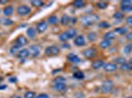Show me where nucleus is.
I'll return each mask as SVG.
<instances>
[{
    "label": "nucleus",
    "mask_w": 132,
    "mask_h": 98,
    "mask_svg": "<svg viewBox=\"0 0 132 98\" xmlns=\"http://www.w3.org/2000/svg\"><path fill=\"white\" fill-rule=\"evenodd\" d=\"M52 86L56 91H60L63 92L66 90V80L63 76H57L55 77L52 82Z\"/></svg>",
    "instance_id": "f257e3e1"
},
{
    "label": "nucleus",
    "mask_w": 132,
    "mask_h": 98,
    "mask_svg": "<svg viewBox=\"0 0 132 98\" xmlns=\"http://www.w3.org/2000/svg\"><path fill=\"white\" fill-rule=\"evenodd\" d=\"M98 20H99L98 15H96V14H88V15L84 16L81 19V24L83 26L88 27V26H92L96 22H98Z\"/></svg>",
    "instance_id": "f03ea898"
},
{
    "label": "nucleus",
    "mask_w": 132,
    "mask_h": 98,
    "mask_svg": "<svg viewBox=\"0 0 132 98\" xmlns=\"http://www.w3.org/2000/svg\"><path fill=\"white\" fill-rule=\"evenodd\" d=\"M112 87H113V82H112V81L106 80L105 82H103L102 87H101V90H102V92L103 93H109L111 91Z\"/></svg>",
    "instance_id": "7ed1b4c3"
},
{
    "label": "nucleus",
    "mask_w": 132,
    "mask_h": 98,
    "mask_svg": "<svg viewBox=\"0 0 132 98\" xmlns=\"http://www.w3.org/2000/svg\"><path fill=\"white\" fill-rule=\"evenodd\" d=\"M59 52H60V49L58 48L57 46H55V45L48 46L44 50V53L47 56H56V55L59 54Z\"/></svg>",
    "instance_id": "20e7f679"
},
{
    "label": "nucleus",
    "mask_w": 132,
    "mask_h": 98,
    "mask_svg": "<svg viewBox=\"0 0 132 98\" xmlns=\"http://www.w3.org/2000/svg\"><path fill=\"white\" fill-rule=\"evenodd\" d=\"M31 12H32V9L27 5H20L17 8V13L22 17L28 16Z\"/></svg>",
    "instance_id": "39448f33"
},
{
    "label": "nucleus",
    "mask_w": 132,
    "mask_h": 98,
    "mask_svg": "<svg viewBox=\"0 0 132 98\" xmlns=\"http://www.w3.org/2000/svg\"><path fill=\"white\" fill-rule=\"evenodd\" d=\"M120 9L122 12H132V1H128V0H123L120 2Z\"/></svg>",
    "instance_id": "423d86ee"
},
{
    "label": "nucleus",
    "mask_w": 132,
    "mask_h": 98,
    "mask_svg": "<svg viewBox=\"0 0 132 98\" xmlns=\"http://www.w3.org/2000/svg\"><path fill=\"white\" fill-rule=\"evenodd\" d=\"M83 55L87 59H93L94 57L97 55V50L94 48V47H90V48L85 49L83 51Z\"/></svg>",
    "instance_id": "0eeeda50"
},
{
    "label": "nucleus",
    "mask_w": 132,
    "mask_h": 98,
    "mask_svg": "<svg viewBox=\"0 0 132 98\" xmlns=\"http://www.w3.org/2000/svg\"><path fill=\"white\" fill-rule=\"evenodd\" d=\"M103 68L108 73H113V72H116L117 70V66H116V63H105Z\"/></svg>",
    "instance_id": "6e6552de"
},
{
    "label": "nucleus",
    "mask_w": 132,
    "mask_h": 98,
    "mask_svg": "<svg viewBox=\"0 0 132 98\" xmlns=\"http://www.w3.org/2000/svg\"><path fill=\"white\" fill-rule=\"evenodd\" d=\"M47 28V23L45 21H40V22L37 25V27H36V31L39 33H43L44 32L46 31Z\"/></svg>",
    "instance_id": "1a4fd4ad"
},
{
    "label": "nucleus",
    "mask_w": 132,
    "mask_h": 98,
    "mask_svg": "<svg viewBox=\"0 0 132 98\" xmlns=\"http://www.w3.org/2000/svg\"><path fill=\"white\" fill-rule=\"evenodd\" d=\"M30 55H31V53H30L29 49H26V48L19 50V52L17 53V56H18V58H20V59H22V60H24V59L28 58Z\"/></svg>",
    "instance_id": "9d476101"
},
{
    "label": "nucleus",
    "mask_w": 132,
    "mask_h": 98,
    "mask_svg": "<svg viewBox=\"0 0 132 98\" xmlns=\"http://www.w3.org/2000/svg\"><path fill=\"white\" fill-rule=\"evenodd\" d=\"M29 51H30V53L33 57H38L40 53V49L38 45H32L29 49Z\"/></svg>",
    "instance_id": "9b49d317"
},
{
    "label": "nucleus",
    "mask_w": 132,
    "mask_h": 98,
    "mask_svg": "<svg viewBox=\"0 0 132 98\" xmlns=\"http://www.w3.org/2000/svg\"><path fill=\"white\" fill-rule=\"evenodd\" d=\"M85 43H86V40H85L84 35H77L74 38V44L76 46H83L85 45Z\"/></svg>",
    "instance_id": "f8f14e48"
},
{
    "label": "nucleus",
    "mask_w": 132,
    "mask_h": 98,
    "mask_svg": "<svg viewBox=\"0 0 132 98\" xmlns=\"http://www.w3.org/2000/svg\"><path fill=\"white\" fill-rule=\"evenodd\" d=\"M16 44L17 45H19L20 47H22V46H25V45H27L28 44V39L25 36H23V35H20V36H18L16 39Z\"/></svg>",
    "instance_id": "ddd939ff"
},
{
    "label": "nucleus",
    "mask_w": 132,
    "mask_h": 98,
    "mask_svg": "<svg viewBox=\"0 0 132 98\" xmlns=\"http://www.w3.org/2000/svg\"><path fill=\"white\" fill-rule=\"evenodd\" d=\"M67 59H68V61H69L70 63H80V61H81L80 57H79L78 55L74 54V53H70V54H68Z\"/></svg>",
    "instance_id": "4468645a"
},
{
    "label": "nucleus",
    "mask_w": 132,
    "mask_h": 98,
    "mask_svg": "<svg viewBox=\"0 0 132 98\" xmlns=\"http://www.w3.org/2000/svg\"><path fill=\"white\" fill-rule=\"evenodd\" d=\"M105 65V62L103 60H97V61H94L93 64H92V68L94 70H99L101 68H103Z\"/></svg>",
    "instance_id": "2eb2a0df"
},
{
    "label": "nucleus",
    "mask_w": 132,
    "mask_h": 98,
    "mask_svg": "<svg viewBox=\"0 0 132 98\" xmlns=\"http://www.w3.org/2000/svg\"><path fill=\"white\" fill-rule=\"evenodd\" d=\"M65 33H66V35H67V38H68V39H72V38L76 37V35H77V31H76L75 28H69L68 31H66Z\"/></svg>",
    "instance_id": "dca6fc26"
},
{
    "label": "nucleus",
    "mask_w": 132,
    "mask_h": 98,
    "mask_svg": "<svg viewBox=\"0 0 132 98\" xmlns=\"http://www.w3.org/2000/svg\"><path fill=\"white\" fill-rule=\"evenodd\" d=\"M13 12H14V8H13V6L12 5L6 6L5 8L3 9V13H4V15L7 17L11 16L12 14H13Z\"/></svg>",
    "instance_id": "f3484780"
},
{
    "label": "nucleus",
    "mask_w": 132,
    "mask_h": 98,
    "mask_svg": "<svg viewBox=\"0 0 132 98\" xmlns=\"http://www.w3.org/2000/svg\"><path fill=\"white\" fill-rule=\"evenodd\" d=\"M71 21V18L68 16V15H63V16L61 17V19L59 20V22L62 26H66V25H68L69 22Z\"/></svg>",
    "instance_id": "a211bd4d"
},
{
    "label": "nucleus",
    "mask_w": 132,
    "mask_h": 98,
    "mask_svg": "<svg viewBox=\"0 0 132 98\" xmlns=\"http://www.w3.org/2000/svg\"><path fill=\"white\" fill-rule=\"evenodd\" d=\"M110 45H111V42H110V40H106V39H104V40H102V41L100 42V47L102 49L110 48Z\"/></svg>",
    "instance_id": "6ab92c4d"
},
{
    "label": "nucleus",
    "mask_w": 132,
    "mask_h": 98,
    "mask_svg": "<svg viewBox=\"0 0 132 98\" xmlns=\"http://www.w3.org/2000/svg\"><path fill=\"white\" fill-rule=\"evenodd\" d=\"M116 38V33H113V32H109V33H106L104 34V39H106V40H112V39H114Z\"/></svg>",
    "instance_id": "aec40b11"
},
{
    "label": "nucleus",
    "mask_w": 132,
    "mask_h": 98,
    "mask_svg": "<svg viewBox=\"0 0 132 98\" xmlns=\"http://www.w3.org/2000/svg\"><path fill=\"white\" fill-rule=\"evenodd\" d=\"M47 22H48V24L51 25V26H54V25H56V24L58 23V18L55 16V15H52V16L48 17Z\"/></svg>",
    "instance_id": "412c9836"
},
{
    "label": "nucleus",
    "mask_w": 132,
    "mask_h": 98,
    "mask_svg": "<svg viewBox=\"0 0 132 98\" xmlns=\"http://www.w3.org/2000/svg\"><path fill=\"white\" fill-rule=\"evenodd\" d=\"M128 30L125 27H116L114 30V33H118V34H126Z\"/></svg>",
    "instance_id": "4be33fe9"
},
{
    "label": "nucleus",
    "mask_w": 132,
    "mask_h": 98,
    "mask_svg": "<svg viewBox=\"0 0 132 98\" xmlns=\"http://www.w3.org/2000/svg\"><path fill=\"white\" fill-rule=\"evenodd\" d=\"M36 33H37V31L34 28V27H29L27 30V35L30 38H34L36 36Z\"/></svg>",
    "instance_id": "5701e85b"
},
{
    "label": "nucleus",
    "mask_w": 132,
    "mask_h": 98,
    "mask_svg": "<svg viewBox=\"0 0 132 98\" xmlns=\"http://www.w3.org/2000/svg\"><path fill=\"white\" fill-rule=\"evenodd\" d=\"M85 5H86V2L82 1V0H76V1L73 2V6L75 8H83Z\"/></svg>",
    "instance_id": "b1692460"
},
{
    "label": "nucleus",
    "mask_w": 132,
    "mask_h": 98,
    "mask_svg": "<svg viewBox=\"0 0 132 98\" xmlns=\"http://www.w3.org/2000/svg\"><path fill=\"white\" fill-rule=\"evenodd\" d=\"M73 77H74V79H76V80H83V79L85 77V75H84V73H83V72L77 71L73 74Z\"/></svg>",
    "instance_id": "393cba45"
},
{
    "label": "nucleus",
    "mask_w": 132,
    "mask_h": 98,
    "mask_svg": "<svg viewBox=\"0 0 132 98\" xmlns=\"http://www.w3.org/2000/svg\"><path fill=\"white\" fill-rule=\"evenodd\" d=\"M31 4L34 7H42V6L44 5V2L40 1V0H33V1H31Z\"/></svg>",
    "instance_id": "a878e982"
},
{
    "label": "nucleus",
    "mask_w": 132,
    "mask_h": 98,
    "mask_svg": "<svg viewBox=\"0 0 132 98\" xmlns=\"http://www.w3.org/2000/svg\"><path fill=\"white\" fill-rule=\"evenodd\" d=\"M132 51V43H128L124 46L123 48V53L124 54H129L130 52Z\"/></svg>",
    "instance_id": "bb28decb"
},
{
    "label": "nucleus",
    "mask_w": 132,
    "mask_h": 98,
    "mask_svg": "<svg viewBox=\"0 0 132 98\" xmlns=\"http://www.w3.org/2000/svg\"><path fill=\"white\" fill-rule=\"evenodd\" d=\"M87 37H88V40L90 41V42H93V41H95V40L97 39V33H89L88 35H87Z\"/></svg>",
    "instance_id": "cd10ccee"
},
{
    "label": "nucleus",
    "mask_w": 132,
    "mask_h": 98,
    "mask_svg": "<svg viewBox=\"0 0 132 98\" xmlns=\"http://www.w3.org/2000/svg\"><path fill=\"white\" fill-rule=\"evenodd\" d=\"M97 7L100 8V9H105L108 7V2H105V1H99L97 2Z\"/></svg>",
    "instance_id": "c85d7f7f"
},
{
    "label": "nucleus",
    "mask_w": 132,
    "mask_h": 98,
    "mask_svg": "<svg viewBox=\"0 0 132 98\" xmlns=\"http://www.w3.org/2000/svg\"><path fill=\"white\" fill-rule=\"evenodd\" d=\"M35 97H36V92L31 91V90L25 92V94H24V98H35Z\"/></svg>",
    "instance_id": "c756f323"
},
{
    "label": "nucleus",
    "mask_w": 132,
    "mask_h": 98,
    "mask_svg": "<svg viewBox=\"0 0 132 98\" xmlns=\"http://www.w3.org/2000/svg\"><path fill=\"white\" fill-rule=\"evenodd\" d=\"M113 18L116 19V20H122L124 18V15L121 12H116V13H114V15H113Z\"/></svg>",
    "instance_id": "7c9ffc66"
},
{
    "label": "nucleus",
    "mask_w": 132,
    "mask_h": 98,
    "mask_svg": "<svg viewBox=\"0 0 132 98\" xmlns=\"http://www.w3.org/2000/svg\"><path fill=\"white\" fill-rule=\"evenodd\" d=\"M116 63L120 64V66H121V65H123V64H126V60H125L123 57H118V58L116 59Z\"/></svg>",
    "instance_id": "2f4dec72"
},
{
    "label": "nucleus",
    "mask_w": 132,
    "mask_h": 98,
    "mask_svg": "<svg viewBox=\"0 0 132 98\" xmlns=\"http://www.w3.org/2000/svg\"><path fill=\"white\" fill-rule=\"evenodd\" d=\"M19 48H20V46H19V45H17V44H15V45H13V47L10 49V52L13 53V54L18 53V52H19Z\"/></svg>",
    "instance_id": "473e14b6"
},
{
    "label": "nucleus",
    "mask_w": 132,
    "mask_h": 98,
    "mask_svg": "<svg viewBox=\"0 0 132 98\" xmlns=\"http://www.w3.org/2000/svg\"><path fill=\"white\" fill-rule=\"evenodd\" d=\"M99 27H106V28H109V27H110V25L108 22H101L99 24Z\"/></svg>",
    "instance_id": "72a5a7b5"
},
{
    "label": "nucleus",
    "mask_w": 132,
    "mask_h": 98,
    "mask_svg": "<svg viewBox=\"0 0 132 98\" xmlns=\"http://www.w3.org/2000/svg\"><path fill=\"white\" fill-rule=\"evenodd\" d=\"M59 39H60L61 41H66L68 38H67V35H66L65 33H62L59 34Z\"/></svg>",
    "instance_id": "f704fd0d"
},
{
    "label": "nucleus",
    "mask_w": 132,
    "mask_h": 98,
    "mask_svg": "<svg viewBox=\"0 0 132 98\" xmlns=\"http://www.w3.org/2000/svg\"><path fill=\"white\" fill-rule=\"evenodd\" d=\"M35 98H50V96H48V94H46V93H40L39 95H37Z\"/></svg>",
    "instance_id": "c9c22d12"
},
{
    "label": "nucleus",
    "mask_w": 132,
    "mask_h": 98,
    "mask_svg": "<svg viewBox=\"0 0 132 98\" xmlns=\"http://www.w3.org/2000/svg\"><path fill=\"white\" fill-rule=\"evenodd\" d=\"M3 24H4V25H7V26H9V25H13V24H14V22H13L12 20L6 19V20H4V21H3Z\"/></svg>",
    "instance_id": "e433bc0d"
},
{
    "label": "nucleus",
    "mask_w": 132,
    "mask_h": 98,
    "mask_svg": "<svg viewBox=\"0 0 132 98\" xmlns=\"http://www.w3.org/2000/svg\"><path fill=\"white\" fill-rule=\"evenodd\" d=\"M126 24L128 26L132 27V16H129L126 18Z\"/></svg>",
    "instance_id": "4c0bfd02"
},
{
    "label": "nucleus",
    "mask_w": 132,
    "mask_h": 98,
    "mask_svg": "<svg viewBox=\"0 0 132 98\" xmlns=\"http://www.w3.org/2000/svg\"><path fill=\"white\" fill-rule=\"evenodd\" d=\"M120 70H122V71H126V70H128V66H127V63H126V64H123V65L120 66Z\"/></svg>",
    "instance_id": "58836bf2"
},
{
    "label": "nucleus",
    "mask_w": 132,
    "mask_h": 98,
    "mask_svg": "<svg viewBox=\"0 0 132 98\" xmlns=\"http://www.w3.org/2000/svg\"><path fill=\"white\" fill-rule=\"evenodd\" d=\"M126 39L127 40H132V32L126 33Z\"/></svg>",
    "instance_id": "ea45409f"
},
{
    "label": "nucleus",
    "mask_w": 132,
    "mask_h": 98,
    "mask_svg": "<svg viewBox=\"0 0 132 98\" xmlns=\"http://www.w3.org/2000/svg\"><path fill=\"white\" fill-rule=\"evenodd\" d=\"M127 66H128V70H131V71H132V58L129 61H128V63H127Z\"/></svg>",
    "instance_id": "a19ab883"
},
{
    "label": "nucleus",
    "mask_w": 132,
    "mask_h": 98,
    "mask_svg": "<svg viewBox=\"0 0 132 98\" xmlns=\"http://www.w3.org/2000/svg\"><path fill=\"white\" fill-rule=\"evenodd\" d=\"M9 82H17V79L15 77V76H13V77H10V79H9Z\"/></svg>",
    "instance_id": "79ce46f5"
},
{
    "label": "nucleus",
    "mask_w": 132,
    "mask_h": 98,
    "mask_svg": "<svg viewBox=\"0 0 132 98\" xmlns=\"http://www.w3.org/2000/svg\"><path fill=\"white\" fill-rule=\"evenodd\" d=\"M7 3H8L7 0H0V4H3L4 5V4H7Z\"/></svg>",
    "instance_id": "37998d69"
},
{
    "label": "nucleus",
    "mask_w": 132,
    "mask_h": 98,
    "mask_svg": "<svg viewBox=\"0 0 132 98\" xmlns=\"http://www.w3.org/2000/svg\"><path fill=\"white\" fill-rule=\"evenodd\" d=\"M10 98H22L21 96H19V95H13V96H11Z\"/></svg>",
    "instance_id": "c03bdc74"
},
{
    "label": "nucleus",
    "mask_w": 132,
    "mask_h": 98,
    "mask_svg": "<svg viewBox=\"0 0 132 98\" xmlns=\"http://www.w3.org/2000/svg\"><path fill=\"white\" fill-rule=\"evenodd\" d=\"M63 47H64V48H69V47H70V46H69V44L68 43H66V44H63Z\"/></svg>",
    "instance_id": "a18cd8bd"
},
{
    "label": "nucleus",
    "mask_w": 132,
    "mask_h": 98,
    "mask_svg": "<svg viewBox=\"0 0 132 98\" xmlns=\"http://www.w3.org/2000/svg\"><path fill=\"white\" fill-rule=\"evenodd\" d=\"M6 88V85H3V86H0V89H4Z\"/></svg>",
    "instance_id": "49530a36"
},
{
    "label": "nucleus",
    "mask_w": 132,
    "mask_h": 98,
    "mask_svg": "<svg viewBox=\"0 0 132 98\" xmlns=\"http://www.w3.org/2000/svg\"><path fill=\"white\" fill-rule=\"evenodd\" d=\"M2 81H3V77H2V76H0V82H2Z\"/></svg>",
    "instance_id": "de8ad7c7"
},
{
    "label": "nucleus",
    "mask_w": 132,
    "mask_h": 98,
    "mask_svg": "<svg viewBox=\"0 0 132 98\" xmlns=\"http://www.w3.org/2000/svg\"><path fill=\"white\" fill-rule=\"evenodd\" d=\"M127 98H132V97H127Z\"/></svg>",
    "instance_id": "09e8293b"
},
{
    "label": "nucleus",
    "mask_w": 132,
    "mask_h": 98,
    "mask_svg": "<svg viewBox=\"0 0 132 98\" xmlns=\"http://www.w3.org/2000/svg\"><path fill=\"white\" fill-rule=\"evenodd\" d=\"M131 90H132V87H131Z\"/></svg>",
    "instance_id": "8fccbe9b"
}]
</instances>
